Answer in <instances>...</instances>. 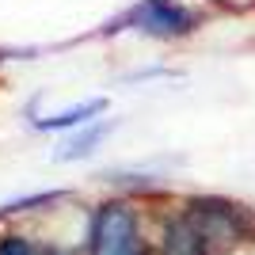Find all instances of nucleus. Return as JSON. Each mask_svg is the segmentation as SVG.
Returning <instances> with one entry per match:
<instances>
[{
	"label": "nucleus",
	"mask_w": 255,
	"mask_h": 255,
	"mask_svg": "<svg viewBox=\"0 0 255 255\" xmlns=\"http://www.w3.org/2000/svg\"><path fill=\"white\" fill-rule=\"evenodd\" d=\"M126 23L152 38H183L194 31V11H187L175 0H141L137 8H129Z\"/></svg>",
	"instance_id": "nucleus-2"
},
{
	"label": "nucleus",
	"mask_w": 255,
	"mask_h": 255,
	"mask_svg": "<svg viewBox=\"0 0 255 255\" xmlns=\"http://www.w3.org/2000/svg\"><path fill=\"white\" fill-rule=\"evenodd\" d=\"M107 111V99H88V103L73 107V111H61L57 118H42L38 126L42 129H73V126H84L92 115H103Z\"/></svg>",
	"instance_id": "nucleus-3"
},
{
	"label": "nucleus",
	"mask_w": 255,
	"mask_h": 255,
	"mask_svg": "<svg viewBox=\"0 0 255 255\" xmlns=\"http://www.w3.org/2000/svg\"><path fill=\"white\" fill-rule=\"evenodd\" d=\"M111 126H115V122H107V126H92V129H84V133L69 137L61 145V152H57V160H84V156H92V149L111 133Z\"/></svg>",
	"instance_id": "nucleus-4"
},
{
	"label": "nucleus",
	"mask_w": 255,
	"mask_h": 255,
	"mask_svg": "<svg viewBox=\"0 0 255 255\" xmlns=\"http://www.w3.org/2000/svg\"><path fill=\"white\" fill-rule=\"evenodd\" d=\"M92 255H149L137 229V213L122 202H107L92 217Z\"/></svg>",
	"instance_id": "nucleus-1"
}]
</instances>
